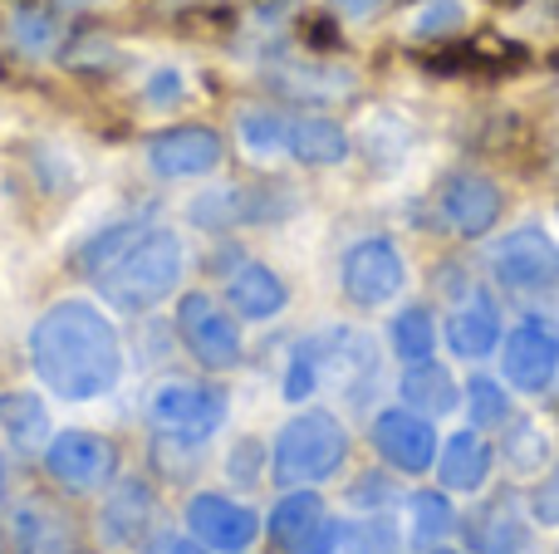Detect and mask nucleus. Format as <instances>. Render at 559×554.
<instances>
[{"mask_svg": "<svg viewBox=\"0 0 559 554\" xmlns=\"http://www.w3.org/2000/svg\"><path fill=\"white\" fill-rule=\"evenodd\" d=\"M114 461H118L114 442L98 437V432H59V437L49 442V451H45L49 477H55L59 486H69V491L104 486V481L114 477Z\"/></svg>", "mask_w": 559, "mask_h": 554, "instance_id": "6e6552de", "label": "nucleus"}, {"mask_svg": "<svg viewBox=\"0 0 559 554\" xmlns=\"http://www.w3.org/2000/svg\"><path fill=\"white\" fill-rule=\"evenodd\" d=\"M466 402H472V422L476 427H496V422L511 418V398H506V388L496 378H472L466 383Z\"/></svg>", "mask_w": 559, "mask_h": 554, "instance_id": "cd10ccee", "label": "nucleus"}, {"mask_svg": "<svg viewBox=\"0 0 559 554\" xmlns=\"http://www.w3.org/2000/svg\"><path fill=\"white\" fill-rule=\"evenodd\" d=\"M472 545L481 554H521L531 540H525V516H521V496L501 491L496 501H486L472 516Z\"/></svg>", "mask_w": 559, "mask_h": 554, "instance_id": "2eb2a0df", "label": "nucleus"}, {"mask_svg": "<svg viewBox=\"0 0 559 554\" xmlns=\"http://www.w3.org/2000/svg\"><path fill=\"white\" fill-rule=\"evenodd\" d=\"M94 280L114 310L143 314L153 304H163L182 280V241L173 231H138Z\"/></svg>", "mask_w": 559, "mask_h": 554, "instance_id": "f03ea898", "label": "nucleus"}, {"mask_svg": "<svg viewBox=\"0 0 559 554\" xmlns=\"http://www.w3.org/2000/svg\"><path fill=\"white\" fill-rule=\"evenodd\" d=\"M59 5H88V0H59Z\"/></svg>", "mask_w": 559, "mask_h": 554, "instance_id": "c9c22d12", "label": "nucleus"}, {"mask_svg": "<svg viewBox=\"0 0 559 554\" xmlns=\"http://www.w3.org/2000/svg\"><path fill=\"white\" fill-rule=\"evenodd\" d=\"M275 481L280 486H319L348 461V432L334 412H305L285 422L275 437Z\"/></svg>", "mask_w": 559, "mask_h": 554, "instance_id": "7ed1b4c3", "label": "nucleus"}, {"mask_svg": "<svg viewBox=\"0 0 559 554\" xmlns=\"http://www.w3.org/2000/svg\"><path fill=\"white\" fill-rule=\"evenodd\" d=\"M29 363L55 398L94 402L123 378V344L98 304L59 300L29 329Z\"/></svg>", "mask_w": 559, "mask_h": 554, "instance_id": "f257e3e1", "label": "nucleus"}, {"mask_svg": "<svg viewBox=\"0 0 559 554\" xmlns=\"http://www.w3.org/2000/svg\"><path fill=\"white\" fill-rule=\"evenodd\" d=\"M447 344H452V353H462V359H486V353L501 344V314H496L491 294L476 290L456 304L452 320H447Z\"/></svg>", "mask_w": 559, "mask_h": 554, "instance_id": "4468645a", "label": "nucleus"}, {"mask_svg": "<svg viewBox=\"0 0 559 554\" xmlns=\"http://www.w3.org/2000/svg\"><path fill=\"white\" fill-rule=\"evenodd\" d=\"M506 378L515 383L521 393H545L559 373V334L545 320H525L506 334Z\"/></svg>", "mask_w": 559, "mask_h": 554, "instance_id": "9d476101", "label": "nucleus"}, {"mask_svg": "<svg viewBox=\"0 0 559 554\" xmlns=\"http://www.w3.org/2000/svg\"><path fill=\"white\" fill-rule=\"evenodd\" d=\"M177 334H182L187 353H192L202 369L222 373L241 363V329L236 320L212 300V294H187L177 304Z\"/></svg>", "mask_w": 559, "mask_h": 554, "instance_id": "39448f33", "label": "nucleus"}, {"mask_svg": "<svg viewBox=\"0 0 559 554\" xmlns=\"http://www.w3.org/2000/svg\"><path fill=\"white\" fill-rule=\"evenodd\" d=\"M226 300H231V310L241 314V320H275L280 310H285L289 290L285 280L271 270V265H241V270L231 275V285H226Z\"/></svg>", "mask_w": 559, "mask_h": 554, "instance_id": "f3484780", "label": "nucleus"}, {"mask_svg": "<svg viewBox=\"0 0 559 554\" xmlns=\"http://www.w3.org/2000/svg\"><path fill=\"white\" fill-rule=\"evenodd\" d=\"M403 408L423 412V418H447L456 408V378L447 369H437L432 359L413 363L403 373Z\"/></svg>", "mask_w": 559, "mask_h": 554, "instance_id": "aec40b11", "label": "nucleus"}, {"mask_svg": "<svg viewBox=\"0 0 559 554\" xmlns=\"http://www.w3.org/2000/svg\"><path fill=\"white\" fill-rule=\"evenodd\" d=\"M157 554H206V545H197V540H167Z\"/></svg>", "mask_w": 559, "mask_h": 554, "instance_id": "72a5a7b5", "label": "nucleus"}, {"mask_svg": "<svg viewBox=\"0 0 559 554\" xmlns=\"http://www.w3.org/2000/svg\"><path fill=\"white\" fill-rule=\"evenodd\" d=\"M314 388H324V353H319V339H305L295 353H289L285 398H289V402H305Z\"/></svg>", "mask_w": 559, "mask_h": 554, "instance_id": "a878e982", "label": "nucleus"}, {"mask_svg": "<svg viewBox=\"0 0 559 554\" xmlns=\"http://www.w3.org/2000/svg\"><path fill=\"white\" fill-rule=\"evenodd\" d=\"M354 554H403V540H397L393 520H368L354 540Z\"/></svg>", "mask_w": 559, "mask_h": 554, "instance_id": "c85d7f7f", "label": "nucleus"}, {"mask_svg": "<svg viewBox=\"0 0 559 554\" xmlns=\"http://www.w3.org/2000/svg\"><path fill=\"white\" fill-rule=\"evenodd\" d=\"M531 510H535V520L540 526H559V461H555V471L535 486V496H531Z\"/></svg>", "mask_w": 559, "mask_h": 554, "instance_id": "7c9ffc66", "label": "nucleus"}, {"mask_svg": "<svg viewBox=\"0 0 559 554\" xmlns=\"http://www.w3.org/2000/svg\"><path fill=\"white\" fill-rule=\"evenodd\" d=\"M319 530H324V496L289 486L285 496L275 501V510H271V540H275V550H285V554L305 550L309 540L319 535Z\"/></svg>", "mask_w": 559, "mask_h": 554, "instance_id": "dca6fc26", "label": "nucleus"}, {"mask_svg": "<svg viewBox=\"0 0 559 554\" xmlns=\"http://www.w3.org/2000/svg\"><path fill=\"white\" fill-rule=\"evenodd\" d=\"M216 162H222V137L212 128H197V123L167 128V133H157L147 143V167L157 177H167V182H177V177H206Z\"/></svg>", "mask_w": 559, "mask_h": 554, "instance_id": "9b49d317", "label": "nucleus"}, {"mask_svg": "<svg viewBox=\"0 0 559 554\" xmlns=\"http://www.w3.org/2000/svg\"><path fill=\"white\" fill-rule=\"evenodd\" d=\"M413 530H407V545H417V550H432L437 540L452 530V501L447 496H437V491H423V496H413Z\"/></svg>", "mask_w": 559, "mask_h": 554, "instance_id": "b1692460", "label": "nucleus"}, {"mask_svg": "<svg viewBox=\"0 0 559 554\" xmlns=\"http://www.w3.org/2000/svg\"><path fill=\"white\" fill-rule=\"evenodd\" d=\"M285 137H289V123L280 113H265V108H255V113L241 118V143L251 147L255 157L285 153Z\"/></svg>", "mask_w": 559, "mask_h": 554, "instance_id": "bb28decb", "label": "nucleus"}, {"mask_svg": "<svg viewBox=\"0 0 559 554\" xmlns=\"http://www.w3.org/2000/svg\"><path fill=\"white\" fill-rule=\"evenodd\" d=\"M393 353L403 363H427L437 353V324H432V314L427 310H403L393 320Z\"/></svg>", "mask_w": 559, "mask_h": 554, "instance_id": "4be33fe9", "label": "nucleus"}, {"mask_svg": "<svg viewBox=\"0 0 559 554\" xmlns=\"http://www.w3.org/2000/svg\"><path fill=\"white\" fill-rule=\"evenodd\" d=\"M437 477H442V491H476L486 477H491V447H486L476 432H456L447 437V447L437 451Z\"/></svg>", "mask_w": 559, "mask_h": 554, "instance_id": "a211bd4d", "label": "nucleus"}, {"mask_svg": "<svg viewBox=\"0 0 559 554\" xmlns=\"http://www.w3.org/2000/svg\"><path fill=\"white\" fill-rule=\"evenodd\" d=\"M20 5H29V0H20Z\"/></svg>", "mask_w": 559, "mask_h": 554, "instance_id": "4c0bfd02", "label": "nucleus"}, {"mask_svg": "<svg viewBox=\"0 0 559 554\" xmlns=\"http://www.w3.org/2000/svg\"><path fill=\"white\" fill-rule=\"evenodd\" d=\"M187 526H192V535L202 540L206 550L236 554V550H246L255 540L261 520H255V510H246L241 501L202 491V496H192V506H187Z\"/></svg>", "mask_w": 559, "mask_h": 554, "instance_id": "ddd939ff", "label": "nucleus"}, {"mask_svg": "<svg viewBox=\"0 0 559 554\" xmlns=\"http://www.w3.org/2000/svg\"><path fill=\"white\" fill-rule=\"evenodd\" d=\"M373 447L393 471L417 477V471H427L437 461V432H432V422H427L423 412L388 408V412H378L373 418Z\"/></svg>", "mask_w": 559, "mask_h": 554, "instance_id": "1a4fd4ad", "label": "nucleus"}, {"mask_svg": "<svg viewBox=\"0 0 559 554\" xmlns=\"http://www.w3.org/2000/svg\"><path fill=\"white\" fill-rule=\"evenodd\" d=\"M491 270L511 290H550L559 285V241L545 226H521L496 245Z\"/></svg>", "mask_w": 559, "mask_h": 554, "instance_id": "423d86ee", "label": "nucleus"}, {"mask_svg": "<svg viewBox=\"0 0 559 554\" xmlns=\"http://www.w3.org/2000/svg\"><path fill=\"white\" fill-rule=\"evenodd\" d=\"M147 422H153L157 437L202 447L226 422V393L212 388V383H163L147 402Z\"/></svg>", "mask_w": 559, "mask_h": 554, "instance_id": "20e7f679", "label": "nucleus"}, {"mask_svg": "<svg viewBox=\"0 0 559 554\" xmlns=\"http://www.w3.org/2000/svg\"><path fill=\"white\" fill-rule=\"evenodd\" d=\"M20 45L35 49V55H45L49 39H55V20L45 15V10H20V25H15Z\"/></svg>", "mask_w": 559, "mask_h": 554, "instance_id": "c756f323", "label": "nucleus"}, {"mask_svg": "<svg viewBox=\"0 0 559 554\" xmlns=\"http://www.w3.org/2000/svg\"><path fill=\"white\" fill-rule=\"evenodd\" d=\"M338 535H344V526H329V530H319V535L309 540L305 550H295V554H334L338 550Z\"/></svg>", "mask_w": 559, "mask_h": 554, "instance_id": "473e14b6", "label": "nucleus"}, {"mask_svg": "<svg viewBox=\"0 0 559 554\" xmlns=\"http://www.w3.org/2000/svg\"><path fill=\"white\" fill-rule=\"evenodd\" d=\"M407 280V265L397 255L393 241L383 236H368L354 251L344 255V294L358 304V310H373V304H388Z\"/></svg>", "mask_w": 559, "mask_h": 554, "instance_id": "0eeeda50", "label": "nucleus"}, {"mask_svg": "<svg viewBox=\"0 0 559 554\" xmlns=\"http://www.w3.org/2000/svg\"><path fill=\"white\" fill-rule=\"evenodd\" d=\"M143 98H147V104H153V108L177 104V98H182V74H177V69H157V74L147 79Z\"/></svg>", "mask_w": 559, "mask_h": 554, "instance_id": "2f4dec72", "label": "nucleus"}, {"mask_svg": "<svg viewBox=\"0 0 559 554\" xmlns=\"http://www.w3.org/2000/svg\"><path fill=\"white\" fill-rule=\"evenodd\" d=\"M432 554H456V550H432Z\"/></svg>", "mask_w": 559, "mask_h": 554, "instance_id": "e433bc0d", "label": "nucleus"}, {"mask_svg": "<svg viewBox=\"0 0 559 554\" xmlns=\"http://www.w3.org/2000/svg\"><path fill=\"white\" fill-rule=\"evenodd\" d=\"M338 10H348V15H368V10H378L383 0H334Z\"/></svg>", "mask_w": 559, "mask_h": 554, "instance_id": "f704fd0d", "label": "nucleus"}, {"mask_svg": "<svg viewBox=\"0 0 559 554\" xmlns=\"http://www.w3.org/2000/svg\"><path fill=\"white\" fill-rule=\"evenodd\" d=\"M437 212L456 236H486L501 221V192H496V182H486L476 172H456L437 192Z\"/></svg>", "mask_w": 559, "mask_h": 554, "instance_id": "f8f14e48", "label": "nucleus"}, {"mask_svg": "<svg viewBox=\"0 0 559 554\" xmlns=\"http://www.w3.org/2000/svg\"><path fill=\"white\" fill-rule=\"evenodd\" d=\"M0 432L10 437L15 451H35L49 437V412L35 393H5L0 398Z\"/></svg>", "mask_w": 559, "mask_h": 554, "instance_id": "412c9836", "label": "nucleus"}, {"mask_svg": "<svg viewBox=\"0 0 559 554\" xmlns=\"http://www.w3.org/2000/svg\"><path fill=\"white\" fill-rule=\"evenodd\" d=\"M506 461H511L515 471H540L545 461H555V442L550 432L540 427V422H515L511 432H506Z\"/></svg>", "mask_w": 559, "mask_h": 554, "instance_id": "5701e85b", "label": "nucleus"}, {"mask_svg": "<svg viewBox=\"0 0 559 554\" xmlns=\"http://www.w3.org/2000/svg\"><path fill=\"white\" fill-rule=\"evenodd\" d=\"M466 25V5L462 0H423L407 15V35L413 39H447Z\"/></svg>", "mask_w": 559, "mask_h": 554, "instance_id": "393cba45", "label": "nucleus"}, {"mask_svg": "<svg viewBox=\"0 0 559 554\" xmlns=\"http://www.w3.org/2000/svg\"><path fill=\"white\" fill-rule=\"evenodd\" d=\"M285 153H295L305 167H334L348 157V133L334 118H295L285 137Z\"/></svg>", "mask_w": 559, "mask_h": 554, "instance_id": "6ab92c4d", "label": "nucleus"}]
</instances>
